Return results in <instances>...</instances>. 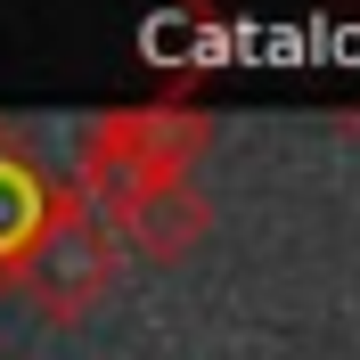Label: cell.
Listing matches in <instances>:
<instances>
[{
    "label": "cell",
    "mask_w": 360,
    "mask_h": 360,
    "mask_svg": "<svg viewBox=\"0 0 360 360\" xmlns=\"http://www.w3.org/2000/svg\"><path fill=\"white\" fill-rule=\"evenodd\" d=\"M17 270H25V295H33L49 319H74V311H90V303L115 287L123 246H115V229L74 197V205H58V213H41V229H33V246L17 254Z\"/></svg>",
    "instance_id": "6da1fadb"
},
{
    "label": "cell",
    "mask_w": 360,
    "mask_h": 360,
    "mask_svg": "<svg viewBox=\"0 0 360 360\" xmlns=\"http://www.w3.org/2000/svg\"><path fill=\"white\" fill-rule=\"evenodd\" d=\"M107 229H115V246L148 254V262H180V254L213 229V205L197 197V180H148Z\"/></svg>",
    "instance_id": "7a4b0ae2"
},
{
    "label": "cell",
    "mask_w": 360,
    "mask_h": 360,
    "mask_svg": "<svg viewBox=\"0 0 360 360\" xmlns=\"http://www.w3.org/2000/svg\"><path fill=\"white\" fill-rule=\"evenodd\" d=\"M33 229H41V205H33V188H25L17 164H0V262H17V254L33 246Z\"/></svg>",
    "instance_id": "3957f363"
}]
</instances>
